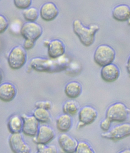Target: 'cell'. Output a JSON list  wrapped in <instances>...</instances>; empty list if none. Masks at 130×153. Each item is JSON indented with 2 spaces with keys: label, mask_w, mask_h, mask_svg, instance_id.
Segmentation results:
<instances>
[{
  "label": "cell",
  "mask_w": 130,
  "mask_h": 153,
  "mask_svg": "<svg viewBox=\"0 0 130 153\" xmlns=\"http://www.w3.org/2000/svg\"><path fill=\"white\" fill-rule=\"evenodd\" d=\"M58 142L62 149L65 153H75L78 142L74 138L66 133H63L59 137Z\"/></svg>",
  "instance_id": "cell-13"
},
{
  "label": "cell",
  "mask_w": 130,
  "mask_h": 153,
  "mask_svg": "<svg viewBox=\"0 0 130 153\" xmlns=\"http://www.w3.org/2000/svg\"><path fill=\"white\" fill-rule=\"evenodd\" d=\"M115 50L107 44H101L95 50L94 59L95 63L101 67L112 63L115 60Z\"/></svg>",
  "instance_id": "cell-3"
},
{
  "label": "cell",
  "mask_w": 130,
  "mask_h": 153,
  "mask_svg": "<svg viewBox=\"0 0 130 153\" xmlns=\"http://www.w3.org/2000/svg\"><path fill=\"white\" fill-rule=\"evenodd\" d=\"M48 55L49 58L55 59L63 56L65 53V46L59 39L50 41L48 46Z\"/></svg>",
  "instance_id": "cell-15"
},
{
  "label": "cell",
  "mask_w": 130,
  "mask_h": 153,
  "mask_svg": "<svg viewBox=\"0 0 130 153\" xmlns=\"http://www.w3.org/2000/svg\"><path fill=\"white\" fill-rule=\"evenodd\" d=\"M111 121L107 118H105V119L103 120L100 123V127L103 131L106 132L111 128Z\"/></svg>",
  "instance_id": "cell-29"
},
{
  "label": "cell",
  "mask_w": 130,
  "mask_h": 153,
  "mask_svg": "<svg viewBox=\"0 0 130 153\" xmlns=\"http://www.w3.org/2000/svg\"><path fill=\"white\" fill-rule=\"evenodd\" d=\"M112 16L115 21L128 22L130 19V7L126 4L118 5L113 8Z\"/></svg>",
  "instance_id": "cell-17"
},
{
  "label": "cell",
  "mask_w": 130,
  "mask_h": 153,
  "mask_svg": "<svg viewBox=\"0 0 130 153\" xmlns=\"http://www.w3.org/2000/svg\"><path fill=\"white\" fill-rule=\"evenodd\" d=\"M75 153H94L95 151L88 143L82 141L78 142Z\"/></svg>",
  "instance_id": "cell-24"
},
{
  "label": "cell",
  "mask_w": 130,
  "mask_h": 153,
  "mask_svg": "<svg viewBox=\"0 0 130 153\" xmlns=\"http://www.w3.org/2000/svg\"><path fill=\"white\" fill-rule=\"evenodd\" d=\"M48 144H38V153H58L57 148L53 145L48 146Z\"/></svg>",
  "instance_id": "cell-25"
},
{
  "label": "cell",
  "mask_w": 130,
  "mask_h": 153,
  "mask_svg": "<svg viewBox=\"0 0 130 153\" xmlns=\"http://www.w3.org/2000/svg\"><path fill=\"white\" fill-rule=\"evenodd\" d=\"M17 90L13 84L4 82L0 85V100L5 102H9L15 98Z\"/></svg>",
  "instance_id": "cell-16"
},
{
  "label": "cell",
  "mask_w": 130,
  "mask_h": 153,
  "mask_svg": "<svg viewBox=\"0 0 130 153\" xmlns=\"http://www.w3.org/2000/svg\"><path fill=\"white\" fill-rule=\"evenodd\" d=\"M68 63V59L63 57V56L55 59L36 57L30 60V65L36 71L56 73L66 69Z\"/></svg>",
  "instance_id": "cell-1"
},
{
  "label": "cell",
  "mask_w": 130,
  "mask_h": 153,
  "mask_svg": "<svg viewBox=\"0 0 130 153\" xmlns=\"http://www.w3.org/2000/svg\"><path fill=\"white\" fill-rule=\"evenodd\" d=\"M27 56L26 50L23 46H15L11 49L8 56L9 66L13 70L19 69L25 64Z\"/></svg>",
  "instance_id": "cell-5"
},
{
  "label": "cell",
  "mask_w": 130,
  "mask_h": 153,
  "mask_svg": "<svg viewBox=\"0 0 130 153\" xmlns=\"http://www.w3.org/2000/svg\"><path fill=\"white\" fill-rule=\"evenodd\" d=\"M120 75V70L117 65L113 63L102 67L101 76L104 81L107 82H113L118 79Z\"/></svg>",
  "instance_id": "cell-12"
},
{
  "label": "cell",
  "mask_w": 130,
  "mask_h": 153,
  "mask_svg": "<svg viewBox=\"0 0 130 153\" xmlns=\"http://www.w3.org/2000/svg\"><path fill=\"white\" fill-rule=\"evenodd\" d=\"M56 135V133L52 128L46 125L39 127L35 141L37 144H48L52 141Z\"/></svg>",
  "instance_id": "cell-11"
},
{
  "label": "cell",
  "mask_w": 130,
  "mask_h": 153,
  "mask_svg": "<svg viewBox=\"0 0 130 153\" xmlns=\"http://www.w3.org/2000/svg\"><path fill=\"white\" fill-rule=\"evenodd\" d=\"M126 68H127V71L129 74L130 76V56L129 57L128 61H127V65H126Z\"/></svg>",
  "instance_id": "cell-31"
},
{
  "label": "cell",
  "mask_w": 130,
  "mask_h": 153,
  "mask_svg": "<svg viewBox=\"0 0 130 153\" xmlns=\"http://www.w3.org/2000/svg\"><path fill=\"white\" fill-rule=\"evenodd\" d=\"M82 91V85L79 82L76 81H73L67 83L65 88V93L66 95L71 99L78 98L81 95Z\"/></svg>",
  "instance_id": "cell-18"
},
{
  "label": "cell",
  "mask_w": 130,
  "mask_h": 153,
  "mask_svg": "<svg viewBox=\"0 0 130 153\" xmlns=\"http://www.w3.org/2000/svg\"><path fill=\"white\" fill-rule=\"evenodd\" d=\"M33 116L39 121L42 123H46L51 121V117L48 110L37 108L33 113Z\"/></svg>",
  "instance_id": "cell-22"
},
{
  "label": "cell",
  "mask_w": 130,
  "mask_h": 153,
  "mask_svg": "<svg viewBox=\"0 0 130 153\" xmlns=\"http://www.w3.org/2000/svg\"><path fill=\"white\" fill-rule=\"evenodd\" d=\"M35 106L36 108H41L49 110L52 107V103L49 101H42L36 102Z\"/></svg>",
  "instance_id": "cell-28"
},
{
  "label": "cell",
  "mask_w": 130,
  "mask_h": 153,
  "mask_svg": "<svg viewBox=\"0 0 130 153\" xmlns=\"http://www.w3.org/2000/svg\"><path fill=\"white\" fill-rule=\"evenodd\" d=\"M72 119L68 114H62L56 120V128L61 132H67L69 131L72 126Z\"/></svg>",
  "instance_id": "cell-19"
},
{
  "label": "cell",
  "mask_w": 130,
  "mask_h": 153,
  "mask_svg": "<svg viewBox=\"0 0 130 153\" xmlns=\"http://www.w3.org/2000/svg\"><path fill=\"white\" fill-rule=\"evenodd\" d=\"M8 26L9 23L7 19L4 16L0 14V34L5 32L8 29Z\"/></svg>",
  "instance_id": "cell-27"
},
{
  "label": "cell",
  "mask_w": 130,
  "mask_h": 153,
  "mask_svg": "<svg viewBox=\"0 0 130 153\" xmlns=\"http://www.w3.org/2000/svg\"><path fill=\"white\" fill-rule=\"evenodd\" d=\"M98 117V111L91 106H85L81 108L78 112L79 121L85 125L91 124Z\"/></svg>",
  "instance_id": "cell-14"
},
{
  "label": "cell",
  "mask_w": 130,
  "mask_h": 153,
  "mask_svg": "<svg viewBox=\"0 0 130 153\" xmlns=\"http://www.w3.org/2000/svg\"><path fill=\"white\" fill-rule=\"evenodd\" d=\"M23 119L22 117L18 115H14L9 118L7 127L11 134L20 133L22 130Z\"/></svg>",
  "instance_id": "cell-20"
},
{
  "label": "cell",
  "mask_w": 130,
  "mask_h": 153,
  "mask_svg": "<svg viewBox=\"0 0 130 153\" xmlns=\"http://www.w3.org/2000/svg\"><path fill=\"white\" fill-rule=\"evenodd\" d=\"M59 11L55 4L53 2L44 3L40 9L39 16L45 22H51L57 17Z\"/></svg>",
  "instance_id": "cell-10"
},
{
  "label": "cell",
  "mask_w": 130,
  "mask_h": 153,
  "mask_svg": "<svg viewBox=\"0 0 130 153\" xmlns=\"http://www.w3.org/2000/svg\"><path fill=\"white\" fill-rule=\"evenodd\" d=\"M22 117L24 121L22 132L25 135L30 137L36 136L39 128V121L34 116L24 114Z\"/></svg>",
  "instance_id": "cell-9"
},
{
  "label": "cell",
  "mask_w": 130,
  "mask_h": 153,
  "mask_svg": "<svg viewBox=\"0 0 130 153\" xmlns=\"http://www.w3.org/2000/svg\"><path fill=\"white\" fill-rule=\"evenodd\" d=\"M130 136V123L118 125L101 134L102 137L107 140L117 141Z\"/></svg>",
  "instance_id": "cell-6"
},
{
  "label": "cell",
  "mask_w": 130,
  "mask_h": 153,
  "mask_svg": "<svg viewBox=\"0 0 130 153\" xmlns=\"http://www.w3.org/2000/svg\"><path fill=\"white\" fill-rule=\"evenodd\" d=\"M9 143L14 153H29L31 152V149L25 141L20 133L11 134L9 139Z\"/></svg>",
  "instance_id": "cell-8"
},
{
  "label": "cell",
  "mask_w": 130,
  "mask_h": 153,
  "mask_svg": "<svg viewBox=\"0 0 130 153\" xmlns=\"http://www.w3.org/2000/svg\"><path fill=\"white\" fill-rule=\"evenodd\" d=\"M130 112V109L124 103L115 102L107 109L106 117L112 122H123L127 120Z\"/></svg>",
  "instance_id": "cell-4"
},
{
  "label": "cell",
  "mask_w": 130,
  "mask_h": 153,
  "mask_svg": "<svg viewBox=\"0 0 130 153\" xmlns=\"http://www.w3.org/2000/svg\"><path fill=\"white\" fill-rule=\"evenodd\" d=\"M35 41L25 39V41L24 42V44H23V48L25 50H30L34 47L35 45Z\"/></svg>",
  "instance_id": "cell-30"
},
{
  "label": "cell",
  "mask_w": 130,
  "mask_h": 153,
  "mask_svg": "<svg viewBox=\"0 0 130 153\" xmlns=\"http://www.w3.org/2000/svg\"><path fill=\"white\" fill-rule=\"evenodd\" d=\"M43 33L42 27L36 22H27L20 29V34L24 39L37 41Z\"/></svg>",
  "instance_id": "cell-7"
},
{
  "label": "cell",
  "mask_w": 130,
  "mask_h": 153,
  "mask_svg": "<svg viewBox=\"0 0 130 153\" xmlns=\"http://www.w3.org/2000/svg\"><path fill=\"white\" fill-rule=\"evenodd\" d=\"M32 3V0H13V4L16 8L20 10L29 8Z\"/></svg>",
  "instance_id": "cell-26"
},
{
  "label": "cell",
  "mask_w": 130,
  "mask_h": 153,
  "mask_svg": "<svg viewBox=\"0 0 130 153\" xmlns=\"http://www.w3.org/2000/svg\"><path fill=\"white\" fill-rule=\"evenodd\" d=\"M0 1H1V0H0Z\"/></svg>",
  "instance_id": "cell-34"
},
{
  "label": "cell",
  "mask_w": 130,
  "mask_h": 153,
  "mask_svg": "<svg viewBox=\"0 0 130 153\" xmlns=\"http://www.w3.org/2000/svg\"><path fill=\"white\" fill-rule=\"evenodd\" d=\"M2 74H1V72H0V83H1V82L2 81Z\"/></svg>",
  "instance_id": "cell-33"
},
{
  "label": "cell",
  "mask_w": 130,
  "mask_h": 153,
  "mask_svg": "<svg viewBox=\"0 0 130 153\" xmlns=\"http://www.w3.org/2000/svg\"><path fill=\"white\" fill-rule=\"evenodd\" d=\"M120 153H130V149H126V150H123V151L120 152Z\"/></svg>",
  "instance_id": "cell-32"
},
{
  "label": "cell",
  "mask_w": 130,
  "mask_h": 153,
  "mask_svg": "<svg viewBox=\"0 0 130 153\" xmlns=\"http://www.w3.org/2000/svg\"><path fill=\"white\" fill-rule=\"evenodd\" d=\"M22 16L27 22H35L39 17V11L35 7H29L23 10Z\"/></svg>",
  "instance_id": "cell-23"
},
{
  "label": "cell",
  "mask_w": 130,
  "mask_h": 153,
  "mask_svg": "<svg viewBox=\"0 0 130 153\" xmlns=\"http://www.w3.org/2000/svg\"><path fill=\"white\" fill-rule=\"evenodd\" d=\"M73 30L80 41L84 46H91L95 41V35L100 27L97 25H91L88 27H85L81 21L75 19L73 22Z\"/></svg>",
  "instance_id": "cell-2"
},
{
  "label": "cell",
  "mask_w": 130,
  "mask_h": 153,
  "mask_svg": "<svg viewBox=\"0 0 130 153\" xmlns=\"http://www.w3.org/2000/svg\"><path fill=\"white\" fill-rule=\"evenodd\" d=\"M64 114L70 116H74L79 111V106L77 102L73 100H69L65 102L63 106Z\"/></svg>",
  "instance_id": "cell-21"
}]
</instances>
